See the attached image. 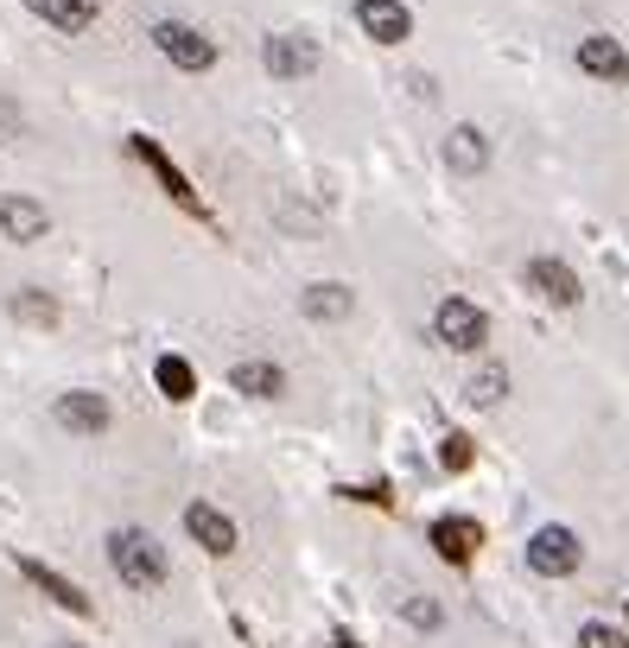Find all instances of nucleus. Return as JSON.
Wrapping results in <instances>:
<instances>
[{
  "label": "nucleus",
  "mask_w": 629,
  "mask_h": 648,
  "mask_svg": "<svg viewBox=\"0 0 629 648\" xmlns=\"http://www.w3.org/2000/svg\"><path fill=\"white\" fill-rule=\"evenodd\" d=\"M102 553H109V573L121 578L128 591H141V598L166 591V578H172V553H166L159 535H147V528H114V535L102 540Z\"/></svg>",
  "instance_id": "f257e3e1"
},
{
  "label": "nucleus",
  "mask_w": 629,
  "mask_h": 648,
  "mask_svg": "<svg viewBox=\"0 0 629 648\" xmlns=\"http://www.w3.org/2000/svg\"><path fill=\"white\" fill-rule=\"evenodd\" d=\"M433 344L451 350V357L477 362L489 350V312H483L477 299H464V292H445L439 305H433Z\"/></svg>",
  "instance_id": "f03ea898"
},
{
  "label": "nucleus",
  "mask_w": 629,
  "mask_h": 648,
  "mask_svg": "<svg viewBox=\"0 0 629 648\" xmlns=\"http://www.w3.org/2000/svg\"><path fill=\"white\" fill-rule=\"evenodd\" d=\"M153 51L172 64V71H185V76H204V71H217V58H222V45L204 26H191V20H153Z\"/></svg>",
  "instance_id": "7ed1b4c3"
},
{
  "label": "nucleus",
  "mask_w": 629,
  "mask_h": 648,
  "mask_svg": "<svg viewBox=\"0 0 629 648\" xmlns=\"http://www.w3.org/2000/svg\"><path fill=\"white\" fill-rule=\"evenodd\" d=\"M261 71L274 76V83H312V76L325 71V45L312 33H299V26L267 33L261 38Z\"/></svg>",
  "instance_id": "20e7f679"
},
{
  "label": "nucleus",
  "mask_w": 629,
  "mask_h": 648,
  "mask_svg": "<svg viewBox=\"0 0 629 648\" xmlns=\"http://www.w3.org/2000/svg\"><path fill=\"white\" fill-rule=\"evenodd\" d=\"M521 560H528V573H534V578H572L579 566H585V540L572 535L566 521H547V528H534V535H528Z\"/></svg>",
  "instance_id": "39448f33"
},
{
  "label": "nucleus",
  "mask_w": 629,
  "mask_h": 648,
  "mask_svg": "<svg viewBox=\"0 0 629 648\" xmlns=\"http://www.w3.org/2000/svg\"><path fill=\"white\" fill-rule=\"evenodd\" d=\"M128 153H134V159L147 166L153 179H159V191H166V197H172L179 211H185V216H197V223H210V204L197 197V184H191L185 172H179V159H172L166 146L153 141V134H128Z\"/></svg>",
  "instance_id": "423d86ee"
},
{
  "label": "nucleus",
  "mask_w": 629,
  "mask_h": 648,
  "mask_svg": "<svg viewBox=\"0 0 629 648\" xmlns=\"http://www.w3.org/2000/svg\"><path fill=\"white\" fill-rule=\"evenodd\" d=\"M521 287L541 292L554 312H579V305H585V280H579V267H572V261H559V254H528V261H521Z\"/></svg>",
  "instance_id": "0eeeda50"
},
{
  "label": "nucleus",
  "mask_w": 629,
  "mask_h": 648,
  "mask_svg": "<svg viewBox=\"0 0 629 648\" xmlns=\"http://www.w3.org/2000/svg\"><path fill=\"white\" fill-rule=\"evenodd\" d=\"M489 159H496V141H489V128H477V121H451L439 134V166L451 179H464V184L483 179Z\"/></svg>",
  "instance_id": "6e6552de"
},
{
  "label": "nucleus",
  "mask_w": 629,
  "mask_h": 648,
  "mask_svg": "<svg viewBox=\"0 0 629 648\" xmlns=\"http://www.w3.org/2000/svg\"><path fill=\"white\" fill-rule=\"evenodd\" d=\"M572 64H579V76H592L604 89H624L629 83V45L617 33H585L572 45Z\"/></svg>",
  "instance_id": "1a4fd4ad"
},
{
  "label": "nucleus",
  "mask_w": 629,
  "mask_h": 648,
  "mask_svg": "<svg viewBox=\"0 0 629 648\" xmlns=\"http://www.w3.org/2000/svg\"><path fill=\"white\" fill-rule=\"evenodd\" d=\"M51 420L71 432V439H102L114 427V407L109 395H96V388H64V395L51 400Z\"/></svg>",
  "instance_id": "9d476101"
},
{
  "label": "nucleus",
  "mask_w": 629,
  "mask_h": 648,
  "mask_svg": "<svg viewBox=\"0 0 629 648\" xmlns=\"http://www.w3.org/2000/svg\"><path fill=\"white\" fill-rule=\"evenodd\" d=\"M350 20H356L363 38H375L382 51L413 45V7H408V0H356V7H350Z\"/></svg>",
  "instance_id": "9b49d317"
},
{
  "label": "nucleus",
  "mask_w": 629,
  "mask_h": 648,
  "mask_svg": "<svg viewBox=\"0 0 629 648\" xmlns=\"http://www.w3.org/2000/svg\"><path fill=\"white\" fill-rule=\"evenodd\" d=\"M426 547L439 553L445 566H471V560H477V547H483V521H477V515H433Z\"/></svg>",
  "instance_id": "f8f14e48"
},
{
  "label": "nucleus",
  "mask_w": 629,
  "mask_h": 648,
  "mask_svg": "<svg viewBox=\"0 0 629 648\" xmlns=\"http://www.w3.org/2000/svg\"><path fill=\"white\" fill-rule=\"evenodd\" d=\"M13 573L26 578V585H38L58 611H71V616H89L96 604H89V591L76 585V578H64L58 566H45V560H33V553H13Z\"/></svg>",
  "instance_id": "ddd939ff"
},
{
  "label": "nucleus",
  "mask_w": 629,
  "mask_h": 648,
  "mask_svg": "<svg viewBox=\"0 0 629 648\" xmlns=\"http://www.w3.org/2000/svg\"><path fill=\"white\" fill-rule=\"evenodd\" d=\"M185 535L204 547V553H217V560H229L235 547H242V528H235V515L217 503H185Z\"/></svg>",
  "instance_id": "4468645a"
},
{
  "label": "nucleus",
  "mask_w": 629,
  "mask_h": 648,
  "mask_svg": "<svg viewBox=\"0 0 629 648\" xmlns=\"http://www.w3.org/2000/svg\"><path fill=\"white\" fill-rule=\"evenodd\" d=\"M45 229H51V211H45L38 197H26V191H0V236H7V242L33 249V242H45Z\"/></svg>",
  "instance_id": "2eb2a0df"
},
{
  "label": "nucleus",
  "mask_w": 629,
  "mask_h": 648,
  "mask_svg": "<svg viewBox=\"0 0 629 648\" xmlns=\"http://www.w3.org/2000/svg\"><path fill=\"white\" fill-rule=\"evenodd\" d=\"M356 312V287L350 280H305L299 287V319L305 324H343Z\"/></svg>",
  "instance_id": "dca6fc26"
},
{
  "label": "nucleus",
  "mask_w": 629,
  "mask_h": 648,
  "mask_svg": "<svg viewBox=\"0 0 629 648\" xmlns=\"http://www.w3.org/2000/svg\"><path fill=\"white\" fill-rule=\"evenodd\" d=\"M229 388L249 400H280L287 395V369L274 357H235L229 362Z\"/></svg>",
  "instance_id": "f3484780"
},
{
  "label": "nucleus",
  "mask_w": 629,
  "mask_h": 648,
  "mask_svg": "<svg viewBox=\"0 0 629 648\" xmlns=\"http://www.w3.org/2000/svg\"><path fill=\"white\" fill-rule=\"evenodd\" d=\"M509 395H516V369H509V362H496L489 350H483L477 369L464 375V400H471V407H503Z\"/></svg>",
  "instance_id": "a211bd4d"
},
{
  "label": "nucleus",
  "mask_w": 629,
  "mask_h": 648,
  "mask_svg": "<svg viewBox=\"0 0 629 648\" xmlns=\"http://www.w3.org/2000/svg\"><path fill=\"white\" fill-rule=\"evenodd\" d=\"M26 7H33L51 33L76 38V33H89V26H96V7H102V0H26Z\"/></svg>",
  "instance_id": "6ab92c4d"
},
{
  "label": "nucleus",
  "mask_w": 629,
  "mask_h": 648,
  "mask_svg": "<svg viewBox=\"0 0 629 648\" xmlns=\"http://www.w3.org/2000/svg\"><path fill=\"white\" fill-rule=\"evenodd\" d=\"M7 312H13L20 324H33V331H51V324L64 319V305H58L45 287H20L13 299H7Z\"/></svg>",
  "instance_id": "aec40b11"
},
{
  "label": "nucleus",
  "mask_w": 629,
  "mask_h": 648,
  "mask_svg": "<svg viewBox=\"0 0 629 648\" xmlns=\"http://www.w3.org/2000/svg\"><path fill=\"white\" fill-rule=\"evenodd\" d=\"M153 382H159V395H166V400H191V395H197V369H191L185 357H172V350L153 362Z\"/></svg>",
  "instance_id": "412c9836"
},
{
  "label": "nucleus",
  "mask_w": 629,
  "mask_h": 648,
  "mask_svg": "<svg viewBox=\"0 0 629 648\" xmlns=\"http://www.w3.org/2000/svg\"><path fill=\"white\" fill-rule=\"evenodd\" d=\"M401 616H408V629H426V636H439V629H445V604H439V598H426V591L401 598Z\"/></svg>",
  "instance_id": "4be33fe9"
},
{
  "label": "nucleus",
  "mask_w": 629,
  "mask_h": 648,
  "mask_svg": "<svg viewBox=\"0 0 629 648\" xmlns=\"http://www.w3.org/2000/svg\"><path fill=\"white\" fill-rule=\"evenodd\" d=\"M439 465L451 470V477H464V470L477 465V445H471V432H445V439H439Z\"/></svg>",
  "instance_id": "5701e85b"
},
{
  "label": "nucleus",
  "mask_w": 629,
  "mask_h": 648,
  "mask_svg": "<svg viewBox=\"0 0 629 648\" xmlns=\"http://www.w3.org/2000/svg\"><path fill=\"white\" fill-rule=\"evenodd\" d=\"M579 648H629V629H617V623H579Z\"/></svg>",
  "instance_id": "b1692460"
},
{
  "label": "nucleus",
  "mask_w": 629,
  "mask_h": 648,
  "mask_svg": "<svg viewBox=\"0 0 629 648\" xmlns=\"http://www.w3.org/2000/svg\"><path fill=\"white\" fill-rule=\"evenodd\" d=\"M331 648H363V643H356L350 629H337V636H331Z\"/></svg>",
  "instance_id": "393cba45"
},
{
  "label": "nucleus",
  "mask_w": 629,
  "mask_h": 648,
  "mask_svg": "<svg viewBox=\"0 0 629 648\" xmlns=\"http://www.w3.org/2000/svg\"><path fill=\"white\" fill-rule=\"evenodd\" d=\"M51 648H83V643H51Z\"/></svg>",
  "instance_id": "a878e982"
}]
</instances>
